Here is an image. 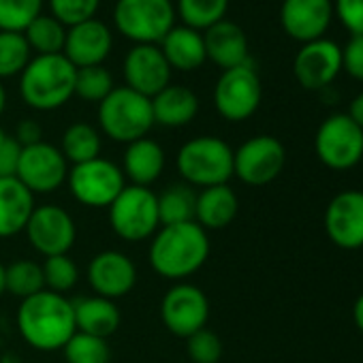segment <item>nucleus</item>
<instances>
[{
    "instance_id": "28",
    "label": "nucleus",
    "mask_w": 363,
    "mask_h": 363,
    "mask_svg": "<svg viewBox=\"0 0 363 363\" xmlns=\"http://www.w3.org/2000/svg\"><path fill=\"white\" fill-rule=\"evenodd\" d=\"M101 147H103L101 130L88 122H75V124L67 126L62 133L60 152L71 167L99 158Z\"/></svg>"
},
{
    "instance_id": "46",
    "label": "nucleus",
    "mask_w": 363,
    "mask_h": 363,
    "mask_svg": "<svg viewBox=\"0 0 363 363\" xmlns=\"http://www.w3.org/2000/svg\"><path fill=\"white\" fill-rule=\"evenodd\" d=\"M0 363H24V361L16 352H5L3 357H0Z\"/></svg>"
},
{
    "instance_id": "25",
    "label": "nucleus",
    "mask_w": 363,
    "mask_h": 363,
    "mask_svg": "<svg viewBox=\"0 0 363 363\" xmlns=\"http://www.w3.org/2000/svg\"><path fill=\"white\" fill-rule=\"evenodd\" d=\"M160 52L169 62L171 71H197L206 65V43L203 33L189 26H173L160 41Z\"/></svg>"
},
{
    "instance_id": "45",
    "label": "nucleus",
    "mask_w": 363,
    "mask_h": 363,
    "mask_svg": "<svg viewBox=\"0 0 363 363\" xmlns=\"http://www.w3.org/2000/svg\"><path fill=\"white\" fill-rule=\"evenodd\" d=\"M352 318H354V325L359 327V331L363 333V293L357 297V301L352 306Z\"/></svg>"
},
{
    "instance_id": "26",
    "label": "nucleus",
    "mask_w": 363,
    "mask_h": 363,
    "mask_svg": "<svg viewBox=\"0 0 363 363\" xmlns=\"http://www.w3.org/2000/svg\"><path fill=\"white\" fill-rule=\"evenodd\" d=\"M240 212V199L229 184L201 189L195 203V223L206 231L227 229Z\"/></svg>"
},
{
    "instance_id": "11",
    "label": "nucleus",
    "mask_w": 363,
    "mask_h": 363,
    "mask_svg": "<svg viewBox=\"0 0 363 363\" xmlns=\"http://www.w3.org/2000/svg\"><path fill=\"white\" fill-rule=\"evenodd\" d=\"M314 150L325 167L333 171L352 169L363 158V130L348 113H333L318 126Z\"/></svg>"
},
{
    "instance_id": "6",
    "label": "nucleus",
    "mask_w": 363,
    "mask_h": 363,
    "mask_svg": "<svg viewBox=\"0 0 363 363\" xmlns=\"http://www.w3.org/2000/svg\"><path fill=\"white\" fill-rule=\"evenodd\" d=\"M107 212L111 231L128 244L152 240L160 229L156 193L145 186L126 184Z\"/></svg>"
},
{
    "instance_id": "5",
    "label": "nucleus",
    "mask_w": 363,
    "mask_h": 363,
    "mask_svg": "<svg viewBox=\"0 0 363 363\" xmlns=\"http://www.w3.org/2000/svg\"><path fill=\"white\" fill-rule=\"evenodd\" d=\"M99 128L101 133L116 143H133L147 137L154 126L152 101L126 86L113 88L99 103Z\"/></svg>"
},
{
    "instance_id": "8",
    "label": "nucleus",
    "mask_w": 363,
    "mask_h": 363,
    "mask_svg": "<svg viewBox=\"0 0 363 363\" xmlns=\"http://www.w3.org/2000/svg\"><path fill=\"white\" fill-rule=\"evenodd\" d=\"M67 184L77 203L101 210L109 208L116 201V197L124 191L126 177L116 162L99 156L88 162L73 164L69 169Z\"/></svg>"
},
{
    "instance_id": "13",
    "label": "nucleus",
    "mask_w": 363,
    "mask_h": 363,
    "mask_svg": "<svg viewBox=\"0 0 363 363\" xmlns=\"http://www.w3.org/2000/svg\"><path fill=\"white\" fill-rule=\"evenodd\" d=\"M16 177L37 197V195H52L69 177V162L62 156L60 147L39 141L35 145L22 147L20 164Z\"/></svg>"
},
{
    "instance_id": "24",
    "label": "nucleus",
    "mask_w": 363,
    "mask_h": 363,
    "mask_svg": "<svg viewBox=\"0 0 363 363\" xmlns=\"http://www.w3.org/2000/svg\"><path fill=\"white\" fill-rule=\"evenodd\" d=\"M150 101H152L154 124L164 128H182L191 124L199 113L197 94L191 88L179 84H169Z\"/></svg>"
},
{
    "instance_id": "34",
    "label": "nucleus",
    "mask_w": 363,
    "mask_h": 363,
    "mask_svg": "<svg viewBox=\"0 0 363 363\" xmlns=\"http://www.w3.org/2000/svg\"><path fill=\"white\" fill-rule=\"evenodd\" d=\"M65 363H111V348L105 337L75 331L65 344Z\"/></svg>"
},
{
    "instance_id": "17",
    "label": "nucleus",
    "mask_w": 363,
    "mask_h": 363,
    "mask_svg": "<svg viewBox=\"0 0 363 363\" xmlns=\"http://www.w3.org/2000/svg\"><path fill=\"white\" fill-rule=\"evenodd\" d=\"M327 238L342 250L363 248V193L342 191L325 210Z\"/></svg>"
},
{
    "instance_id": "12",
    "label": "nucleus",
    "mask_w": 363,
    "mask_h": 363,
    "mask_svg": "<svg viewBox=\"0 0 363 363\" xmlns=\"http://www.w3.org/2000/svg\"><path fill=\"white\" fill-rule=\"evenodd\" d=\"M286 162V150L272 135H255L233 150V175L248 186H265L274 182Z\"/></svg>"
},
{
    "instance_id": "21",
    "label": "nucleus",
    "mask_w": 363,
    "mask_h": 363,
    "mask_svg": "<svg viewBox=\"0 0 363 363\" xmlns=\"http://www.w3.org/2000/svg\"><path fill=\"white\" fill-rule=\"evenodd\" d=\"M203 43L208 60H212L223 71L252 62L246 33L242 30V26L227 18L203 33Z\"/></svg>"
},
{
    "instance_id": "4",
    "label": "nucleus",
    "mask_w": 363,
    "mask_h": 363,
    "mask_svg": "<svg viewBox=\"0 0 363 363\" xmlns=\"http://www.w3.org/2000/svg\"><path fill=\"white\" fill-rule=\"evenodd\" d=\"M175 167L184 184L193 189L229 184L233 177V147L214 135L193 137L179 147Z\"/></svg>"
},
{
    "instance_id": "39",
    "label": "nucleus",
    "mask_w": 363,
    "mask_h": 363,
    "mask_svg": "<svg viewBox=\"0 0 363 363\" xmlns=\"http://www.w3.org/2000/svg\"><path fill=\"white\" fill-rule=\"evenodd\" d=\"M101 0H50L52 16L67 28L88 22L96 16Z\"/></svg>"
},
{
    "instance_id": "16",
    "label": "nucleus",
    "mask_w": 363,
    "mask_h": 363,
    "mask_svg": "<svg viewBox=\"0 0 363 363\" xmlns=\"http://www.w3.org/2000/svg\"><path fill=\"white\" fill-rule=\"evenodd\" d=\"M88 284L94 295L118 301L135 289L137 267L120 250H101L88 263Z\"/></svg>"
},
{
    "instance_id": "36",
    "label": "nucleus",
    "mask_w": 363,
    "mask_h": 363,
    "mask_svg": "<svg viewBox=\"0 0 363 363\" xmlns=\"http://www.w3.org/2000/svg\"><path fill=\"white\" fill-rule=\"evenodd\" d=\"M43 0H0V30L24 33L39 16Z\"/></svg>"
},
{
    "instance_id": "3",
    "label": "nucleus",
    "mask_w": 363,
    "mask_h": 363,
    "mask_svg": "<svg viewBox=\"0 0 363 363\" xmlns=\"http://www.w3.org/2000/svg\"><path fill=\"white\" fill-rule=\"evenodd\" d=\"M77 69L62 56H35L20 75V92L28 107L37 111L60 109L75 96Z\"/></svg>"
},
{
    "instance_id": "32",
    "label": "nucleus",
    "mask_w": 363,
    "mask_h": 363,
    "mask_svg": "<svg viewBox=\"0 0 363 363\" xmlns=\"http://www.w3.org/2000/svg\"><path fill=\"white\" fill-rule=\"evenodd\" d=\"M229 9V0H177L175 11L184 26L206 33L214 24L223 22Z\"/></svg>"
},
{
    "instance_id": "33",
    "label": "nucleus",
    "mask_w": 363,
    "mask_h": 363,
    "mask_svg": "<svg viewBox=\"0 0 363 363\" xmlns=\"http://www.w3.org/2000/svg\"><path fill=\"white\" fill-rule=\"evenodd\" d=\"M30 60L33 52L24 33L0 30V79L22 75Z\"/></svg>"
},
{
    "instance_id": "14",
    "label": "nucleus",
    "mask_w": 363,
    "mask_h": 363,
    "mask_svg": "<svg viewBox=\"0 0 363 363\" xmlns=\"http://www.w3.org/2000/svg\"><path fill=\"white\" fill-rule=\"evenodd\" d=\"M26 240L41 257L69 255L77 240V225L69 210L62 206H37L26 229Z\"/></svg>"
},
{
    "instance_id": "35",
    "label": "nucleus",
    "mask_w": 363,
    "mask_h": 363,
    "mask_svg": "<svg viewBox=\"0 0 363 363\" xmlns=\"http://www.w3.org/2000/svg\"><path fill=\"white\" fill-rule=\"evenodd\" d=\"M41 267H43L45 289L52 291V293L67 295L79 282V267H77V263L69 255L48 257Z\"/></svg>"
},
{
    "instance_id": "44",
    "label": "nucleus",
    "mask_w": 363,
    "mask_h": 363,
    "mask_svg": "<svg viewBox=\"0 0 363 363\" xmlns=\"http://www.w3.org/2000/svg\"><path fill=\"white\" fill-rule=\"evenodd\" d=\"M348 118L363 130V92L357 94L352 101H350V107H348Z\"/></svg>"
},
{
    "instance_id": "31",
    "label": "nucleus",
    "mask_w": 363,
    "mask_h": 363,
    "mask_svg": "<svg viewBox=\"0 0 363 363\" xmlns=\"http://www.w3.org/2000/svg\"><path fill=\"white\" fill-rule=\"evenodd\" d=\"M5 289L9 295L18 297L20 301L45 291L43 267L37 261L20 259L5 267Z\"/></svg>"
},
{
    "instance_id": "43",
    "label": "nucleus",
    "mask_w": 363,
    "mask_h": 363,
    "mask_svg": "<svg viewBox=\"0 0 363 363\" xmlns=\"http://www.w3.org/2000/svg\"><path fill=\"white\" fill-rule=\"evenodd\" d=\"M13 139H16V141H18L22 147L35 145V143L43 141V128H41V124H39L37 120H30V118H26V120L18 122Z\"/></svg>"
},
{
    "instance_id": "10",
    "label": "nucleus",
    "mask_w": 363,
    "mask_h": 363,
    "mask_svg": "<svg viewBox=\"0 0 363 363\" xmlns=\"http://www.w3.org/2000/svg\"><path fill=\"white\" fill-rule=\"evenodd\" d=\"M160 320L175 337H191L208 327L210 299L193 282H173L160 301Z\"/></svg>"
},
{
    "instance_id": "27",
    "label": "nucleus",
    "mask_w": 363,
    "mask_h": 363,
    "mask_svg": "<svg viewBox=\"0 0 363 363\" xmlns=\"http://www.w3.org/2000/svg\"><path fill=\"white\" fill-rule=\"evenodd\" d=\"M73 314H75L77 331L105 340L113 335L122 323V312L118 303L99 295H90L73 301Z\"/></svg>"
},
{
    "instance_id": "37",
    "label": "nucleus",
    "mask_w": 363,
    "mask_h": 363,
    "mask_svg": "<svg viewBox=\"0 0 363 363\" xmlns=\"http://www.w3.org/2000/svg\"><path fill=\"white\" fill-rule=\"evenodd\" d=\"M113 88V77L103 65L77 69L75 73V96H79L82 101L99 105Z\"/></svg>"
},
{
    "instance_id": "41",
    "label": "nucleus",
    "mask_w": 363,
    "mask_h": 363,
    "mask_svg": "<svg viewBox=\"0 0 363 363\" xmlns=\"http://www.w3.org/2000/svg\"><path fill=\"white\" fill-rule=\"evenodd\" d=\"M342 71L363 82V35H352L342 48Z\"/></svg>"
},
{
    "instance_id": "30",
    "label": "nucleus",
    "mask_w": 363,
    "mask_h": 363,
    "mask_svg": "<svg viewBox=\"0 0 363 363\" xmlns=\"http://www.w3.org/2000/svg\"><path fill=\"white\" fill-rule=\"evenodd\" d=\"M24 37L30 45V52L37 56H52L62 54L67 41V26L58 22L54 16H39L26 30Z\"/></svg>"
},
{
    "instance_id": "22",
    "label": "nucleus",
    "mask_w": 363,
    "mask_h": 363,
    "mask_svg": "<svg viewBox=\"0 0 363 363\" xmlns=\"http://www.w3.org/2000/svg\"><path fill=\"white\" fill-rule=\"evenodd\" d=\"M35 208V195L18 177H0V240L24 233Z\"/></svg>"
},
{
    "instance_id": "47",
    "label": "nucleus",
    "mask_w": 363,
    "mask_h": 363,
    "mask_svg": "<svg viewBox=\"0 0 363 363\" xmlns=\"http://www.w3.org/2000/svg\"><path fill=\"white\" fill-rule=\"evenodd\" d=\"M5 107H7V90H5L3 82H0V116L5 113Z\"/></svg>"
},
{
    "instance_id": "42",
    "label": "nucleus",
    "mask_w": 363,
    "mask_h": 363,
    "mask_svg": "<svg viewBox=\"0 0 363 363\" xmlns=\"http://www.w3.org/2000/svg\"><path fill=\"white\" fill-rule=\"evenodd\" d=\"M20 156L22 145L13 139V135H7V139L0 143V177H16Z\"/></svg>"
},
{
    "instance_id": "18",
    "label": "nucleus",
    "mask_w": 363,
    "mask_h": 363,
    "mask_svg": "<svg viewBox=\"0 0 363 363\" xmlns=\"http://www.w3.org/2000/svg\"><path fill=\"white\" fill-rule=\"evenodd\" d=\"M331 20L333 0H282L280 26L301 45L325 39Z\"/></svg>"
},
{
    "instance_id": "29",
    "label": "nucleus",
    "mask_w": 363,
    "mask_h": 363,
    "mask_svg": "<svg viewBox=\"0 0 363 363\" xmlns=\"http://www.w3.org/2000/svg\"><path fill=\"white\" fill-rule=\"evenodd\" d=\"M158 199V218L160 227L164 225H179V223H191L195 220V203L197 193L189 184H173L167 186Z\"/></svg>"
},
{
    "instance_id": "9",
    "label": "nucleus",
    "mask_w": 363,
    "mask_h": 363,
    "mask_svg": "<svg viewBox=\"0 0 363 363\" xmlns=\"http://www.w3.org/2000/svg\"><path fill=\"white\" fill-rule=\"evenodd\" d=\"M263 86L252 62L223 71L214 86V107L229 122L252 118L261 105Z\"/></svg>"
},
{
    "instance_id": "19",
    "label": "nucleus",
    "mask_w": 363,
    "mask_h": 363,
    "mask_svg": "<svg viewBox=\"0 0 363 363\" xmlns=\"http://www.w3.org/2000/svg\"><path fill=\"white\" fill-rule=\"evenodd\" d=\"M126 88L152 99L171 84V67L158 45H133L124 58Z\"/></svg>"
},
{
    "instance_id": "38",
    "label": "nucleus",
    "mask_w": 363,
    "mask_h": 363,
    "mask_svg": "<svg viewBox=\"0 0 363 363\" xmlns=\"http://www.w3.org/2000/svg\"><path fill=\"white\" fill-rule=\"evenodd\" d=\"M225 346L216 331L201 329L186 337V354L193 363H218L223 359Z\"/></svg>"
},
{
    "instance_id": "20",
    "label": "nucleus",
    "mask_w": 363,
    "mask_h": 363,
    "mask_svg": "<svg viewBox=\"0 0 363 363\" xmlns=\"http://www.w3.org/2000/svg\"><path fill=\"white\" fill-rule=\"evenodd\" d=\"M111 48H113V37H111L109 26L92 18L88 22L67 28L62 56L75 69L99 67L107 60V56L111 54Z\"/></svg>"
},
{
    "instance_id": "2",
    "label": "nucleus",
    "mask_w": 363,
    "mask_h": 363,
    "mask_svg": "<svg viewBox=\"0 0 363 363\" xmlns=\"http://www.w3.org/2000/svg\"><path fill=\"white\" fill-rule=\"evenodd\" d=\"M16 320L22 340L41 352L62 350L77 331L73 301L48 289L20 301Z\"/></svg>"
},
{
    "instance_id": "1",
    "label": "nucleus",
    "mask_w": 363,
    "mask_h": 363,
    "mask_svg": "<svg viewBox=\"0 0 363 363\" xmlns=\"http://www.w3.org/2000/svg\"><path fill=\"white\" fill-rule=\"evenodd\" d=\"M210 259V235L195 220L164 225L150 240V267L164 280L186 282Z\"/></svg>"
},
{
    "instance_id": "23",
    "label": "nucleus",
    "mask_w": 363,
    "mask_h": 363,
    "mask_svg": "<svg viewBox=\"0 0 363 363\" xmlns=\"http://www.w3.org/2000/svg\"><path fill=\"white\" fill-rule=\"evenodd\" d=\"M164 164H167V156L162 145L150 137H143L126 145L120 169L133 186L150 189L162 175Z\"/></svg>"
},
{
    "instance_id": "48",
    "label": "nucleus",
    "mask_w": 363,
    "mask_h": 363,
    "mask_svg": "<svg viewBox=\"0 0 363 363\" xmlns=\"http://www.w3.org/2000/svg\"><path fill=\"white\" fill-rule=\"evenodd\" d=\"M5 267H7V265L0 263V297H3V295L7 293V289H5Z\"/></svg>"
},
{
    "instance_id": "7",
    "label": "nucleus",
    "mask_w": 363,
    "mask_h": 363,
    "mask_svg": "<svg viewBox=\"0 0 363 363\" xmlns=\"http://www.w3.org/2000/svg\"><path fill=\"white\" fill-rule=\"evenodd\" d=\"M113 24L135 45H156L175 26L171 0H118Z\"/></svg>"
},
{
    "instance_id": "15",
    "label": "nucleus",
    "mask_w": 363,
    "mask_h": 363,
    "mask_svg": "<svg viewBox=\"0 0 363 363\" xmlns=\"http://www.w3.org/2000/svg\"><path fill=\"white\" fill-rule=\"evenodd\" d=\"M342 71V48L329 39L303 43L293 60V75L306 90H325Z\"/></svg>"
},
{
    "instance_id": "49",
    "label": "nucleus",
    "mask_w": 363,
    "mask_h": 363,
    "mask_svg": "<svg viewBox=\"0 0 363 363\" xmlns=\"http://www.w3.org/2000/svg\"><path fill=\"white\" fill-rule=\"evenodd\" d=\"M7 139V133H5V128L3 126H0V143H3Z\"/></svg>"
},
{
    "instance_id": "40",
    "label": "nucleus",
    "mask_w": 363,
    "mask_h": 363,
    "mask_svg": "<svg viewBox=\"0 0 363 363\" xmlns=\"http://www.w3.org/2000/svg\"><path fill=\"white\" fill-rule=\"evenodd\" d=\"M333 13L352 35H363V0H335Z\"/></svg>"
}]
</instances>
